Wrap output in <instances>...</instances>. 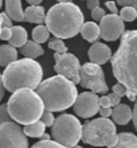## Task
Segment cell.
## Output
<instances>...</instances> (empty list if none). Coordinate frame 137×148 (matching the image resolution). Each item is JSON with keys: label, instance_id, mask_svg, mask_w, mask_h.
Instances as JSON below:
<instances>
[{"label": "cell", "instance_id": "7c38bea8", "mask_svg": "<svg viewBox=\"0 0 137 148\" xmlns=\"http://www.w3.org/2000/svg\"><path fill=\"white\" fill-rule=\"evenodd\" d=\"M98 96L94 92H83L78 94L75 98L74 104V113L77 116L82 117V119H89L98 113L100 109V102H98Z\"/></svg>", "mask_w": 137, "mask_h": 148}, {"label": "cell", "instance_id": "30bf717a", "mask_svg": "<svg viewBox=\"0 0 137 148\" xmlns=\"http://www.w3.org/2000/svg\"><path fill=\"white\" fill-rule=\"evenodd\" d=\"M55 65L54 70L59 74L66 77L74 84H79V63L78 58L70 53H55L54 54Z\"/></svg>", "mask_w": 137, "mask_h": 148}, {"label": "cell", "instance_id": "8992f818", "mask_svg": "<svg viewBox=\"0 0 137 148\" xmlns=\"http://www.w3.org/2000/svg\"><path fill=\"white\" fill-rule=\"evenodd\" d=\"M81 140L94 147H113L118 140L116 124L108 117L94 119L82 127Z\"/></svg>", "mask_w": 137, "mask_h": 148}, {"label": "cell", "instance_id": "d590c367", "mask_svg": "<svg viewBox=\"0 0 137 148\" xmlns=\"http://www.w3.org/2000/svg\"><path fill=\"white\" fill-rule=\"evenodd\" d=\"M98 113L101 114V117H109L110 114H112V108H110V106H108V108H102V106H100Z\"/></svg>", "mask_w": 137, "mask_h": 148}, {"label": "cell", "instance_id": "f546056e", "mask_svg": "<svg viewBox=\"0 0 137 148\" xmlns=\"http://www.w3.org/2000/svg\"><path fill=\"white\" fill-rule=\"evenodd\" d=\"M112 90H113V93H116V94H118L120 97H124L125 96V93H126V88L122 84H116V85H113V88H112Z\"/></svg>", "mask_w": 137, "mask_h": 148}, {"label": "cell", "instance_id": "7a4b0ae2", "mask_svg": "<svg viewBox=\"0 0 137 148\" xmlns=\"http://www.w3.org/2000/svg\"><path fill=\"white\" fill-rule=\"evenodd\" d=\"M35 90L43 101L44 109L50 112H62L69 109L78 96L74 82L59 74L40 81Z\"/></svg>", "mask_w": 137, "mask_h": 148}, {"label": "cell", "instance_id": "d6a6232c", "mask_svg": "<svg viewBox=\"0 0 137 148\" xmlns=\"http://www.w3.org/2000/svg\"><path fill=\"white\" fill-rule=\"evenodd\" d=\"M108 97H109V100H110V106L118 105V104H120V101H121V97H120L118 94L113 93V92H112L110 94H108Z\"/></svg>", "mask_w": 137, "mask_h": 148}, {"label": "cell", "instance_id": "f6af8a7d", "mask_svg": "<svg viewBox=\"0 0 137 148\" xmlns=\"http://www.w3.org/2000/svg\"><path fill=\"white\" fill-rule=\"evenodd\" d=\"M59 3H62V1H69V0H58Z\"/></svg>", "mask_w": 137, "mask_h": 148}, {"label": "cell", "instance_id": "ee69618b", "mask_svg": "<svg viewBox=\"0 0 137 148\" xmlns=\"http://www.w3.org/2000/svg\"><path fill=\"white\" fill-rule=\"evenodd\" d=\"M71 148H82V147H79V145H77V144H75V145H73V147H71Z\"/></svg>", "mask_w": 137, "mask_h": 148}, {"label": "cell", "instance_id": "5b68a950", "mask_svg": "<svg viewBox=\"0 0 137 148\" xmlns=\"http://www.w3.org/2000/svg\"><path fill=\"white\" fill-rule=\"evenodd\" d=\"M7 110L14 121L26 125L40 120L44 106L36 92L32 89H19L12 92L7 102Z\"/></svg>", "mask_w": 137, "mask_h": 148}, {"label": "cell", "instance_id": "6da1fadb", "mask_svg": "<svg viewBox=\"0 0 137 148\" xmlns=\"http://www.w3.org/2000/svg\"><path fill=\"white\" fill-rule=\"evenodd\" d=\"M120 46L110 57L113 75L137 97V30L124 31Z\"/></svg>", "mask_w": 137, "mask_h": 148}, {"label": "cell", "instance_id": "8d00e7d4", "mask_svg": "<svg viewBox=\"0 0 137 148\" xmlns=\"http://www.w3.org/2000/svg\"><path fill=\"white\" fill-rule=\"evenodd\" d=\"M105 5H106V8H108V10L112 12V14H117V12H118L117 3H114V1H106Z\"/></svg>", "mask_w": 137, "mask_h": 148}, {"label": "cell", "instance_id": "44dd1931", "mask_svg": "<svg viewBox=\"0 0 137 148\" xmlns=\"http://www.w3.org/2000/svg\"><path fill=\"white\" fill-rule=\"evenodd\" d=\"M109 148H137V136L130 132H122L118 135V140Z\"/></svg>", "mask_w": 137, "mask_h": 148}, {"label": "cell", "instance_id": "f1b7e54d", "mask_svg": "<svg viewBox=\"0 0 137 148\" xmlns=\"http://www.w3.org/2000/svg\"><path fill=\"white\" fill-rule=\"evenodd\" d=\"M11 116L7 110V104H3L0 105V123H4V121H11Z\"/></svg>", "mask_w": 137, "mask_h": 148}, {"label": "cell", "instance_id": "cb8c5ba5", "mask_svg": "<svg viewBox=\"0 0 137 148\" xmlns=\"http://www.w3.org/2000/svg\"><path fill=\"white\" fill-rule=\"evenodd\" d=\"M120 18L124 22H133L137 18V10L133 7H130V5H125L120 11Z\"/></svg>", "mask_w": 137, "mask_h": 148}, {"label": "cell", "instance_id": "8fae6325", "mask_svg": "<svg viewBox=\"0 0 137 148\" xmlns=\"http://www.w3.org/2000/svg\"><path fill=\"white\" fill-rule=\"evenodd\" d=\"M98 27H100V36L108 42H114V40L120 39L122 32L125 31L124 20L117 14L104 15V18L100 20Z\"/></svg>", "mask_w": 137, "mask_h": 148}, {"label": "cell", "instance_id": "ab89813d", "mask_svg": "<svg viewBox=\"0 0 137 148\" xmlns=\"http://www.w3.org/2000/svg\"><path fill=\"white\" fill-rule=\"evenodd\" d=\"M4 92H5V88L3 85V79H1V74H0V101L3 100L4 97Z\"/></svg>", "mask_w": 137, "mask_h": 148}, {"label": "cell", "instance_id": "277c9868", "mask_svg": "<svg viewBox=\"0 0 137 148\" xmlns=\"http://www.w3.org/2000/svg\"><path fill=\"white\" fill-rule=\"evenodd\" d=\"M43 78V70L39 63L31 58L16 59L5 66L1 74L4 88L10 92L19 89H32L40 84Z\"/></svg>", "mask_w": 137, "mask_h": 148}, {"label": "cell", "instance_id": "5bb4252c", "mask_svg": "<svg viewBox=\"0 0 137 148\" xmlns=\"http://www.w3.org/2000/svg\"><path fill=\"white\" fill-rule=\"evenodd\" d=\"M112 119H113L114 124L118 125H126L132 120V109L125 104H118V105L113 106L112 109Z\"/></svg>", "mask_w": 137, "mask_h": 148}, {"label": "cell", "instance_id": "4dcf8cb0", "mask_svg": "<svg viewBox=\"0 0 137 148\" xmlns=\"http://www.w3.org/2000/svg\"><path fill=\"white\" fill-rule=\"evenodd\" d=\"M0 20H1V27H12V19L7 15V12L0 14Z\"/></svg>", "mask_w": 137, "mask_h": 148}, {"label": "cell", "instance_id": "bcb514c9", "mask_svg": "<svg viewBox=\"0 0 137 148\" xmlns=\"http://www.w3.org/2000/svg\"><path fill=\"white\" fill-rule=\"evenodd\" d=\"M1 4H3V0H0V8H1Z\"/></svg>", "mask_w": 137, "mask_h": 148}, {"label": "cell", "instance_id": "d6986e66", "mask_svg": "<svg viewBox=\"0 0 137 148\" xmlns=\"http://www.w3.org/2000/svg\"><path fill=\"white\" fill-rule=\"evenodd\" d=\"M81 35L87 42H95L100 38V27L95 22H86L81 27Z\"/></svg>", "mask_w": 137, "mask_h": 148}, {"label": "cell", "instance_id": "603a6c76", "mask_svg": "<svg viewBox=\"0 0 137 148\" xmlns=\"http://www.w3.org/2000/svg\"><path fill=\"white\" fill-rule=\"evenodd\" d=\"M48 36H50V31H48V28L43 24H39V26H36L34 30H32V39L35 40L36 43H44L48 40Z\"/></svg>", "mask_w": 137, "mask_h": 148}, {"label": "cell", "instance_id": "484cf974", "mask_svg": "<svg viewBox=\"0 0 137 148\" xmlns=\"http://www.w3.org/2000/svg\"><path fill=\"white\" fill-rule=\"evenodd\" d=\"M31 148H67L65 147V145L59 144V143H57V141H52L51 139H48V140H40L38 141V143H35V144L32 145Z\"/></svg>", "mask_w": 137, "mask_h": 148}, {"label": "cell", "instance_id": "e575fe53", "mask_svg": "<svg viewBox=\"0 0 137 148\" xmlns=\"http://www.w3.org/2000/svg\"><path fill=\"white\" fill-rule=\"evenodd\" d=\"M98 102H100V106H102V108H108V106H110V100L108 96H102V97L98 98Z\"/></svg>", "mask_w": 137, "mask_h": 148}, {"label": "cell", "instance_id": "60d3db41", "mask_svg": "<svg viewBox=\"0 0 137 148\" xmlns=\"http://www.w3.org/2000/svg\"><path fill=\"white\" fill-rule=\"evenodd\" d=\"M125 96H126V97H128V98H129L130 101H136V98H137V97H136V94H134V93H132L130 90H126Z\"/></svg>", "mask_w": 137, "mask_h": 148}, {"label": "cell", "instance_id": "ac0fdd59", "mask_svg": "<svg viewBox=\"0 0 137 148\" xmlns=\"http://www.w3.org/2000/svg\"><path fill=\"white\" fill-rule=\"evenodd\" d=\"M18 59V50L11 45H1L0 46V66L5 67L11 62Z\"/></svg>", "mask_w": 137, "mask_h": 148}, {"label": "cell", "instance_id": "4316f807", "mask_svg": "<svg viewBox=\"0 0 137 148\" xmlns=\"http://www.w3.org/2000/svg\"><path fill=\"white\" fill-rule=\"evenodd\" d=\"M54 114H52V112H50V110H43V113H42V116H40V121L43 123L46 127H51L52 125V123H54Z\"/></svg>", "mask_w": 137, "mask_h": 148}, {"label": "cell", "instance_id": "7dc6e473", "mask_svg": "<svg viewBox=\"0 0 137 148\" xmlns=\"http://www.w3.org/2000/svg\"><path fill=\"white\" fill-rule=\"evenodd\" d=\"M0 28H1V20H0Z\"/></svg>", "mask_w": 137, "mask_h": 148}, {"label": "cell", "instance_id": "e0dca14e", "mask_svg": "<svg viewBox=\"0 0 137 148\" xmlns=\"http://www.w3.org/2000/svg\"><path fill=\"white\" fill-rule=\"evenodd\" d=\"M20 53L24 58H38L44 54V50L42 49L40 43H36L35 40H27L23 46L20 47Z\"/></svg>", "mask_w": 137, "mask_h": 148}, {"label": "cell", "instance_id": "7402d4cb", "mask_svg": "<svg viewBox=\"0 0 137 148\" xmlns=\"http://www.w3.org/2000/svg\"><path fill=\"white\" fill-rule=\"evenodd\" d=\"M44 129H46V125L42 123L40 120L35 121V123H31V124H26L23 128V132L26 136L30 137H40L44 133Z\"/></svg>", "mask_w": 137, "mask_h": 148}, {"label": "cell", "instance_id": "b9f144b4", "mask_svg": "<svg viewBox=\"0 0 137 148\" xmlns=\"http://www.w3.org/2000/svg\"><path fill=\"white\" fill-rule=\"evenodd\" d=\"M30 5H38V4L42 3V0H26Z\"/></svg>", "mask_w": 137, "mask_h": 148}, {"label": "cell", "instance_id": "9c48e42d", "mask_svg": "<svg viewBox=\"0 0 137 148\" xmlns=\"http://www.w3.org/2000/svg\"><path fill=\"white\" fill-rule=\"evenodd\" d=\"M0 148H28L27 136L16 121L0 123Z\"/></svg>", "mask_w": 137, "mask_h": 148}, {"label": "cell", "instance_id": "52a82bcc", "mask_svg": "<svg viewBox=\"0 0 137 148\" xmlns=\"http://www.w3.org/2000/svg\"><path fill=\"white\" fill-rule=\"evenodd\" d=\"M51 136L57 143L71 148L81 140L82 125L73 114H61L51 125Z\"/></svg>", "mask_w": 137, "mask_h": 148}, {"label": "cell", "instance_id": "4fadbf2b", "mask_svg": "<svg viewBox=\"0 0 137 148\" xmlns=\"http://www.w3.org/2000/svg\"><path fill=\"white\" fill-rule=\"evenodd\" d=\"M89 58L93 63H97V65H104L108 61H110V57H112V50L110 47L105 43L101 42H93V45L89 49Z\"/></svg>", "mask_w": 137, "mask_h": 148}, {"label": "cell", "instance_id": "ba28073f", "mask_svg": "<svg viewBox=\"0 0 137 148\" xmlns=\"http://www.w3.org/2000/svg\"><path fill=\"white\" fill-rule=\"evenodd\" d=\"M79 85L94 93H108V84L101 65L87 62L79 67Z\"/></svg>", "mask_w": 137, "mask_h": 148}, {"label": "cell", "instance_id": "83f0119b", "mask_svg": "<svg viewBox=\"0 0 137 148\" xmlns=\"http://www.w3.org/2000/svg\"><path fill=\"white\" fill-rule=\"evenodd\" d=\"M91 11V18H93L94 22H100V20L104 18V15H105V11H104V8H101L100 5L95 8H93V10H90Z\"/></svg>", "mask_w": 137, "mask_h": 148}, {"label": "cell", "instance_id": "1f68e13d", "mask_svg": "<svg viewBox=\"0 0 137 148\" xmlns=\"http://www.w3.org/2000/svg\"><path fill=\"white\" fill-rule=\"evenodd\" d=\"M12 35V31H11V27H1L0 28V39L3 40H8L11 38Z\"/></svg>", "mask_w": 137, "mask_h": 148}, {"label": "cell", "instance_id": "7bdbcfd3", "mask_svg": "<svg viewBox=\"0 0 137 148\" xmlns=\"http://www.w3.org/2000/svg\"><path fill=\"white\" fill-rule=\"evenodd\" d=\"M40 139H42V140H48V139H50V135H47V133H43V135L40 136Z\"/></svg>", "mask_w": 137, "mask_h": 148}, {"label": "cell", "instance_id": "3957f363", "mask_svg": "<svg viewBox=\"0 0 137 148\" xmlns=\"http://www.w3.org/2000/svg\"><path fill=\"white\" fill-rule=\"evenodd\" d=\"M46 27L55 38H73L81 31L83 24V14L77 4L62 1L52 5L44 18Z\"/></svg>", "mask_w": 137, "mask_h": 148}, {"label": "cell", "instance_id": "ffe728a7", "mask_svg": "<svg viewBox=\"0 0 137 148\" xmlns=\"http://www.w3.org/2000/svg\"><path fill=\"white\" fill-rule=\"evenodd\" d=\"M11 31H12V35H11V38L8 39L11 46L22 47L24 43L27 42V31L23 27L14 26V27H11Z\"/></svg>", "mask_w": 137, "mask_h": 148}, {"label": "cell", "instance_id": "74e56055", "mask_svg": "<svg viewBox=\"0 0 137 148\" xmlns=\"http://www.w3.org/2000/svg\"><path fill=\"white\" fill-rule=\"evenodd\" d=\"M132 119H133L134 129L137 131V98H136V101H134V109L132 110Z\"/></svg>", "mask_w": 137, "mask_h": 148}, {"label": "cell", "instance_id": "d4e9b609", "mask_svg": "<svg viewBox=\"0 0 137 148\" xmlns=\"http://www.w3.org/2000/svg\"><path fill=\"white\" fill-rule=\"evenodd\" d=\"M48 47L51 50H54L55 53H67V47L63 43V40L61 38H55L52 40L48 42Z\"/></svg>", "mask_w": 137, "mask_h": 148}, {"label": "cell", "instance_id": "9a60e30c", "mask_svg": "<svg viewBox=\"0 0 137 148\" xmlns=\"http://www.w3.org/2000/svg\"><path fill=\"white\" fill-rule=\"evenodd\" d=\"M46 14H44V8L38 5H30L26 8L24 11V20L28 23H36V24H42L44 22Z\"/></svg>", "mask_w": 137, "mask_h": 148}, {"label": "cell", "instance_id": "836d02e7", "mask_svg": "<svg viewBox=\"0 0 137 148\" xmlns=\"http://www.w3.org/2000/svg\"><path fill=\"white\" fill-rule=\"evenodd\" d=\"M117 4H120L121 7H125V5H130L137 10V0H116Z\"/></svg>", "mask_w": 137, "mask_h": 148}, {"label": "cell", "instance_id": "f35d334b", "mask_svg": "<svg viewBox=\"0 0 137 148\" xmlns=\"http://www.w3.org/2000/svg\"><path fill=\"white\" fill-rule=\"evenodd\" d=\"M87 1V8L89 10H93V8H95V7H98L100 5V0H86Z\"/></svg>", "mask_w": 137, "mask_h": 148}, {"label": "cell", "instance_id": "2e32d148", "mask_svg": "<svg viewBox=\"0 0 137 148\" xmlns=\"http://www.w3.org/2000/svg\"><path fill=\"white\" fill-rule=\"evenodd\" d=\"M5 12L15 22H23L24 11L22 8V0H5Z\"/></svg>", "mask_w": 137, "mask_h": 148}]
</instances>
